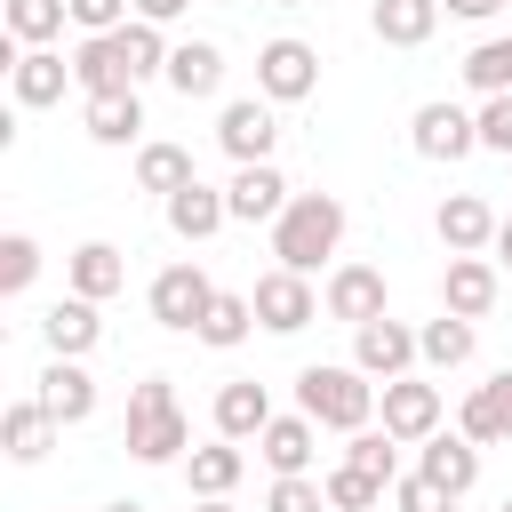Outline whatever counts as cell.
Listing matches in <instances>:
<instances>
[{
  "mask_svg": "<svg viewBox=\"0 0 512 512\" xmlns=\"http://www.w3.org/2000/svg\"><path fill=\"white\" fill-rule=\"evenodd\" d=\"M376 376L368 368H352V360H312L304 376H296V408L320 424V432H360V424H376Z\"/></svg>",
  "mask_w": 512,
  "mask_h": 512,
  "instance_id": "1",
  "label": "cell"
},
{
  "mask_svg": "<svg viewBox=\"0 0 512 512\" xmlns=\"http://www.w3.org/2000/svg\"><path fill=\"white\" fill-rule=\"evenodd\" d=\"M336 240H344V200H336V192H296V200L272 216V256H280L288 272H320V264L336 256Z\"/></svg>",
  "mask_w": 512,
  "mask_h": 512,
  "instance_id": "2",
  "label": "cell"
},
{
  "mask_svg": "<svg viewBox=\"0 0 512 512\" xmlns=\"http://www.w3.org/2000/svg\"><path fill=\"white\" fill-rule=\"evenodd\" d=\"M128 456L136 464H176L184 448H192V416L176 408V384L168 376H144L136 392H128Z\"/></svg>",
  "mask_w": 512,
  "mask_h": 512,
  "instance_id": "3",
  "label": "cell"
},
{
  "mask_svg": "<svg viewBox=\"0 0 512 512\" xmlns=\"http://www.w3.org/2000/svg\"><path fill=\"white\" fill-rule=\"evenodd\" d=\"M320 88V48L312 40H264L256 48V96H272V104H304Z\"/></svg>",
  "mask_w": 512,
  "mask_h": 512,
  "instance_id": "4",
  "label": "cell"
},
{
  "mask_svg": "<svg viewBox=\"0 0 512 512\" xmlns=\"http://www.w3.org/2000/svg\"><path fill=\"white\" fill-rule=\"evenodd\" d=\"M256 328H272V336H296V328H312L320 320V296H312V272H288V264H272L256 288Z\"/></svg>",
  "mask_w": 512,
  "mask_h": 512,
  "instance_id": "5",
  "label": "cell"
},
{
  "mask_svg": "<svg viewBox=\"0 0 512 512\" xmlns=\"http://www.w3.org/2000/svg\"><path fill=\"white\" fill-rule=\"evenodd\" d=\"M424 352H416V328L408 320H392V312H376V320H360L352 328V368H368L376 384H392V376H408Z\"/></svg>",
  "mask_w": 512,
  "mask_h": 512,
  "instance_id": "6",
  "label": "cell"
},
{
  "mask_svg": "<svg viewBox=\"0 0 512 512\" xmlns=\"http://www.w3.org/2000/svg\"><path fill=\"white\" fill-rule=\"evenodd\" d=\"M216 144L232 152V168H248V160H272V144H280L272 96H232V104L216 112Z\"/></svg>",
  "mask_w": 512,
  "mask_h": 512,
  "instance_id": "7",
  "label": "cell"
},
{
  "mask_svg": "<svg viewBox=\"0 0 512 512\" xmlns=\"http://www.w3.org/2000/svg\"><path fill=\"white\" fill-rule=\"evenodd\" d=\"M408 144H416L424 160H464V152L480 144V112H464V104L432 96V104H416V120H408Z\"/></svg>",
  "mask_w": 512,
  "mask_h": 512,
  "instance_id": "8",
  "label": "cell"
},
{
  "mask_svg": "<svg viewBox=\"0 0 512 512\" xmlns=\"http://www.w3.org/2000/svg\"><path fill=\"white\" fill-rule=\"evenodd\" d=\"M376 408H384V432H392L400 448H416V440H432V432H440V384H424L416 368H408V376H392Z\"/></svg>",
  "mask_w": 512,
  "mask_h": 512,
  "instance_id": "9",
  "label": "cell"
},
{
  "mask_svg": "<svg viewBox=\"0 0 512 512\" xmlns=\"http://www.w3.org/2000/svg\"><path fill=\"white\" fill-rule=\"evenodd\" d=\"M496 224H504V216H496L480 192H448L440 216H432V232H440L448 256H488V248H496Z\"/></svg>",
  "mask_w": 512,
  "mask_h": 512,
  "instance_id": "10",
  "label": "cell"
},
{
  "mask_svg": "<svg viewBox=\"0 0 512 512\" xmlns=\"http://www.w3.org/2000/svg\"><path fill=\"white\" fill-rule=\"evenodd\" d=\"M208 296H216V280H208L200 264H168V272L152 280V320L176 328V336H192L200 312H208Z\"/></svg>",
  "mask_w": 512,
  "mask_h": 512,
  "instance_id": "11",
  "label": "cell"
},
{
  "mask_svg": "<svg viewBox=\"0 0 512 512\" xmlns=\"http://www.w3.org/2000/svg\"><path fill=\"white\" fill-rule=\"evenodd\" d=\"M416 472H424L432 488H448V496H472V488H480V440L432 432V440H416Z\"/></svg>",
  "mask_w": 512,
  "mask_h": 512,
  "instance_id": "12",
  "label": "cell"
},
{
  "mask_svg": "<svg viewBox=\"0 0 512 512\" xmlns=\"http://www.w3.org/2000/svg\"><path fill=\"white\" fill-rule=\"evenodd\" d=\"M64 88H72V56H56V48H24V56L8 64V96H16L24 112L64 104Z\"/></svg>",
  "mask_w": 512,
  "mask_h": 512,
  "instance_id": "13",
  "label": "cell"
},
{
  "mask_svg": "<svg viewBox=\"0 0 512 512\" xmlns=\"http://www.w3.org/2000/svg\"><path fill=\"white\" fill-rule=\"evenodd\" d=\"M224 200H232V224H272V216H280L296 192H288V176H280L272 160H248V168H232Z\"/></svg>",
  "mask_w": 512,
  "mask_h": 512,
  "instance_id": "14",
  "label": "cell"
},
{
  "mask_svg": "<svg viewBox=\"0 0 512 512\" xmlns=\"http://www.w3.org/2000/svg\"><path fill=\"white\" fill-rule=\"evenodd\" d=\"M320 312H328V320H344V328L376 320V312H384V272H376V264H336V272H328V288H320Z\"/></svg>",
  "mask_w": 512,
  "mask_h": 512,
  "instance_id": "15",
  "label": "cell"
},
{
  "mask_svg": "<svg viewBox=\"0 0 512 512\" xmlns=\"http://www.w3.org/2000/svg\"><path fill=\"white\" fill-rule=\"evenodd\" d=\"M496 296H504V280H496L488 256H448V272H440V304H448L456 320H488Z\"/></svg>",
  "mask_w": 512,
  "mask_h": 512,
  "instance_id": "16",
  "label": "cell"
},
{
  "mask_svg": "<svg viewBox=\"0 0 512 512\" xmlns=\"http://www.w3.org/2000/svg\"><path fill=\"white\" fill-rule=\"evenodd\" d=\"M72 80H80L88 96H120V88H136L120 32H80V48H72Z\"/></svg>",
  "mask_w": 512,
  "mask_h": 512,
  "instance_id": "17",
  "label": "cell"
},
{
  "mask_svg": "<svg viewBox=\"0 0 512 512\" xmlns=\"http://www.w3.org/2000/svg\"><path fill=\"white\" fill-rule=\"evenodd\" d=\"M456 432H464V440H480V448L512 440V368H496L488 384H472V400L456 408Z\"/></svg>",
  "mask_w": 512,
  "mask_h": 512,
  "instance_id": "18",
  "label": "cell"
},
{
  "mask_svg": "<svg viewBox=\"0 0 512 512\" xmlns=\"http://www.w3.org/2000/svg\"><path fill=\"white\" fill-rule=\"evenodd\" d=\"M40 336H48V352H64V360H88V352H96V336H104V320H96V296H56V304L40 312Z\"/></svg>",
  "mask_w": 512,
  "mask_h": 512,
  "instance_id": "19",
  "label": "cell"
},
{
  "mask_svg": "<svg viewBox=\"0 0 512 512\" xmlns=\"http://www.w3.org/2000/svg\"><path fill=\"white\" fill-rule=\"evenodd\" d=\"M40 400H48L56 424H88V416H96V376H88L80 360L48 352V368H40Z\"/></svg>",
  "mask_w": 512,
  "mask_h": 512,
  "instance_id": "20",
  "label": "cell"
},
{
  "mask_svg": "<svg viewBox=\"0 0 512 512\" xmlns=\"http://www.w3.org/2000/svg\"><path fill=\"white\" fill-rule=\"evenodd\" d=\"M160 208H168V232H176V240H216V232L232 224V200H224V192H208L200 176H192L184 192H168Z\"/></svg>",
  "mask_w": 512,
  "mask_h": 512,
  "instance_id": "21",
  "label": "cell"
},
{
  "mask_svg": "<svg viewBox=\"0 0 512 512\" xmlns=\"http://www.w3.org/2000/svg\"><path fill=\"white\" fill-rule=\"evenodd\" d=\"M64 280H72V296H120L128 288V256L112 248V240H80L72 256H64Z\"/></svg>",
  "mask_w": 512,
  "mask_h": 512,
  "instance_id": "22",
  "label": "cell"
},
{
  "mask_svg": "<svg viewBox=\"0 0 512 512\" xmlns=\"http://www.w3.org/2000/svg\"><path fill=\"white\" fill-rule=\"evenodd\" d=\"M160 80H168L184 104H192V96H216V88H224V48H216V40H184V48H168V72H160Z\"/></svg>",
  "mask_w": 512,
  "mask_h": 512,
  "instance_id": "23",
  "label": "cell"
},
{
  "mask_svg": "<svg viewBox=\"0 0 512 512\" xmlns=\"http://www.w3.org/2000/svg\"><path fill=\"white\" fill-rule=\"evenodd\" d=\"M264 424H272V392H264L256 376H232V384L216 392V432H224V440H256Z\"/></svg>",
  "mask_w": 512,
  "mask_h": 512,
  "instance_id": "24",
  "label": "cell"
},
{
  "mask_svg": "<svg viewBox=\"0 0 512 512\" xmlns=\"http://www.w3.org/2000/svg\"><path fill=\"white\" fill-rule=\"evenodd\" d=\"M56 432H64V424H56V416H48V400H40V392H32V400H16V408H8V416H0V448H8V456H16V464H40V456H48V440H56Z\"/></svg>",
  "mask_w": 512,
  "mask_h": 512,
  "instance_id": "25",
  "label": "cell"
},
{
  "mask_svg": "<svg viewBox=\"0 0 512 512\" xmlns=\"http://www.w3.org/2000/svg\"><path fill=\"white\" fill-rule=\"evenodd\" d=\"M256 448H264V464L272 472H312V448H320V424L296 408V416H272L264 432H256Z\"/></svg>",
  "mask_w": 512,
  "mask_h": 512,
  "instance_id": "26",
  "label": "cell"
},
{
  "mask_svg": "<svg viewBox=\"0 0 512 512\" xmlns=\"http://www.w3.org/2000/svg\"><path fill=\"white\" fill-rule=\"evenodd\" d=\"M240 472H248V456H240V440H208V448H192L184 456V480H192V496H232L240 488Z\"/></svg>",
  "mask_w": 512,
  "mask_h": 512,
  "instance_id": "27",
  "label": "cell"
},
{
  "mask_svg": "<svg viewBox=\"0 0 512 512\" xmlns=\"http://www.w3.org/2000/svg\"><path fill=\"white\" fill-rule=\"evenodd\" d=\"M368 24H376V40H384V48H424V40H432V24H440V0H376V8H368Z\"/></svg>",
  "mask_w": 512,
  "mask_h": 512,
  "instance_id": "28",
  "label": "cell"
},
{
  "mask_svg": "<svg viewBox=\"0 0 512 512\" xmlns=\"http://www.w3.org/2000/svg\"><path fill=\"white\" fill-rule=\"evenodd\" d=\"M248 328H256V296H240V288H216L192 336H200V344H216V352H232V344H248Z\"/></svg>",
  "mask_w": 512,
  "mask_h": 512,
  "instance_id": "29",
  "label": "cell"
},
{
  "mask_svg": "<svg viewBox=\"0 0 512 512\" xmlns=\"http://www.w3.org/2000/svg\"><path fill=\"white\" fill-rule=\"evenodd\" d=\"M416 352H424V368H464V360L480 352V328L456 320V312H440V320L416 328Z\"/></svg>",
  "mask_w": 512,
  "mask_h": 512,
  "instance_id": "30",
  "label": "cell"
},
{
  "mask_svg": "<svg viewBox=\"0 0 512 512\" xmlns=\"http://www.w3.org/2000/svg\"><path fill=\"white\" fill-rule=\"evenodd\" d=\"M72 24V0H8V40L16 48H56Z\"/></svg>",
  "mask_w": 512,
  "mask_h": 512,
  "instance_id": "31",
  "label": "cell"
},
{
  "mask_svg": "<svg viewBox=\"0 0 512 512\" xmlns=\"http://www.w3.org/2000/svg\"><path fill=\"white\" fill-rule=\"evenodd\" d=\"M88 136H96V144H136V136H144V104H136V88H120V96H88Z\"/></svg>",
  "mask_w": 512,
  "mask_h": 512,
  "instance_id": "32",
  "label": "cell"
},
{
  "mask_svg": "<svg viewBox=\"0 0 512 512\" xmlns=\"http://www.w3.org/2000/svg\"><path fill=\"white\" fill-rule=\"evenodd\" d=\"M192 176H200V168H192L184 144H144V152H136V192H160V200H168V192H184Z\"/></svg>",
  "mask_w": 512,
  "mask_h": 512,
  "instance_id": "33",
  "label": "cell"
},
{
  "mask_svg": "<svg viewBox=\"0 0 512 512\" xmlns=\"http://www.w3.org/2000/svg\"><path fill=\"white\" fill-rule=\"evenodd\" d=\"M344 464H360L376 480H400V440L384 424H360V432H344Z\"/></svg>",
  "mask_w": 512,
  "mask_h": 512,
  "instance_id": "34",
  "label": "cell"
},
{
  "mask_svg": "<svg viewBox=\"0 0 512 512\" xmlns=\"http://www.w3.org/2000/svg\"><path fill=\"white\" fill-rule=\"evenodd\" d=\"M320 488H328V512H376L392 480H376V472H360V464H336Z\"/></svg>",
  "mask_w": 512,
  "mask_h": 512,
  "instance_id": "35",
  "label": "cell"
},
{
  "mask_svg": "<svg viewBox=\"0 0 512 512\" xmlns=\"http://www.w3.org/2000/svg\"><path fill=\"white\" fill-rule=\"evenodd\" d=\"M464 80H472L480 96H512V32H496V40H480V48L464 56Z\"/></svg>",
  "mask_w": 512,
  "mask_h": 512,
  "instance_id": "36",
  "label": "cell"
},
{
  "mask_svg": "<svg viewBox=\"0 0 512 512\" xmlns=\"http://www.w3.org/2000/svg\"><path fill=\"white\" fill-rule=\"evenodd\" d=\"M32 280H40V240L32 232H8L0 240V296H24Z\"/></svg>",
  "mask_w": 512,
  "mask_h": 512,
  "instance_id": "37",
  "label": "cell"
},
{
  "mask_svg": "<svg viewBox=\"0 0 512 512\" xmlns=\"http://www.w3.org/2000/svg\"><path fill=\"white\" fill-rule=\"evenodd\" d=\"M264 512H328V488H320L312 472H272V496H264Z\"/></svg>",
  "mask_w": 512,
  "mask_h": 512,
  "instance_id": "38",
  "label": "cell"
},
{
  "mask_svg": "<svg viewBox=\"0 0 512 512\" xmlns=\"http://www.w3.org/2000/svg\"><path fill=\"white\" fill-rule=\"evenodd\" d=\"M392 504H400V512H448L456 496H448V488H432L424 472H408V480H392Z\"/></svg>",
  "mask_w": 512,
  "mask_h": 512,
  "instance_id": "39",
  "label": "cell"
},
{
  "mask_svg": "<svg viewBox=\"0 0 512 512\" xmlns=\"http://www.w3.org/2000/svg\"><path fill=\"white\" fill-rule=\"evenodd\" d=\"M480 144L512 160V96H480Z\"/></svg>",
  "mask_w": 512,
  "mask_h": 512,
  "instance_id": "40",
  "label": "cell"
},
{
  "mask_svg": "<svg viewBox=\"0 0 512 512\" xmlns=\"http://www.w3.org/2000/svg\"><path fill=\"white\" fill-rule=\"evenodd\" d=\"M128 8H136V0H72V24H80V32H120Z\"/></svg>",
  "mask_w": 512,
  "mask_h": 512,
  "instance_id": "41",
  "label": "cell"
},
{
  "mask_svg": "<svg viewBox=\"0 0 512 512\" xmlns=\"http://www.w3.org/2000/svg\"><path fill=\"white\" fill-rule=\"evenodd\" d=\"M184 8H192V0H136V16H144V24H176Z\"/></svg>",
  "mask_w": 512,
  "mask_h": 512,
  "instance_id": "42",
  "label": "cell"
},
{
  "mask_svg": "<svg viewBox=\"0 0 512 512\" xmlns=\"http://www.w3.org/2000/svg\"><path fill=\"white\" fill-rule=\"evenodd\" d=\"M440 8H448V16H464V24H480V16H496L504 0H440Z\"/></svg>",
  "mask_w": 512,
  "mask_h": 512,
  "instance_id": "43",
  "label": "cell"
},
{
  "mask_svg": "<svg viewBox=\"0 0 512 512\" xmlns=\"http://www.w3.org/2000/svg\"><path fill=\"white\" fill-rule=\"evenodd\" d=\"M488 256H496V264H512V216L496 224V248H488Z\"/></svg>",
  "mask_w": 512,
  "mask_h": 512,
  "instance_id": "44",
  "label": "cell"
},
{
  "mask_svg": "<svg viewBox=\"0 0 512 512\" xmlns=\"http://www.w3.org/2000/svg\"><path fill=\"white\" fill-rule=\"evenodd\" d=\"M192 512H232V496H200V504H192Z\"/></svg>",
  "mask_w": 512,
  "mask_h": 512,
  "instance_id": "45",
  "label": "cell"
},
{
  "mask_svg": "<svg viewBox=\"0 0 512 512\" xmlns=\"http://www.w3.org/2000/svg\"><path fill=\"white\" fill-rule=\"evenodd\" d=\"M104 512H144V504H136V496H120V504H104Z\"/></svg>",
  "mask_w": 512,
  "mask_h": 512,
  "instance_id": "46",
  "label": "cell"
},
{
  "mask_svg": "<svg viewBox=\"0 0 512 512\" xmlns=\"http://www.w3.org/2000/svg\"><path fill=\"white\" fill-rule=\"evenodd\" d=\"M272 8H312V0H272Z\"/></svg>",
  "mask_w": 512,
  "mask_h": 512,
  "instance_id": "47",
  "label": "cell"
},
{
  "mask_svg": "<svg viewBox=\"0 0 512 512\" xmlns=\"http://www.w3.org/2000/svg\"><path fill=\"white\" fill-rule=\"evenodd\" d=\"M496 512H512V496H504V504H496Z\"/></svg>",
  "mask_w": 512,
  "mask_h": 512,
  "instance_id": "48",
  "label": "cell"
}]
</instances>
